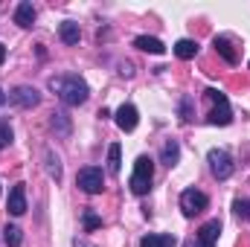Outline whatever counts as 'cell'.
I'll return each mask as SVG.
<instances>
[{
  "instance_id": "6da1fadb",
  "label": "cell",
  "mask_w": 250,
  "mask_h": 247,
  "mask_svg": "<svg viewBox=\"0 0 250 247\" xmlns=\"http://www.w3.org/2000/svg\"><path fill=\"white\" fill-rule=\"evenodd\" d=\"M50 90L59 93V99H62L67 108H79V105H84L87 96H90L87 82L79 79V76H73V73H67V76H53V79H50Z\"/></svg>"
},
{
  "instance_id": "7a4b0ae2",
  "label": "cell",
  "mask_w": 250,
  "mask_h": 247,
  "mask_svg": "<svg viewBox=\"0 0 250 247\" xmlns=\"http://www.w3.org/2000/svg\"><path fill=\"white\" fill-rule=\"evenodd\" d=\"M151 184H154V160L146 157V154H140L134 160V172L128 178V186H131L134 195H148L151 192Z\"/></svg>"
},
{
  "instance_id": "3957f363",
  "label": "cell",
  "mask_w": 250,
  "mask_h": 247,
  "mask_svg": "<svg viewBox=\"0 0 250 247\" xmlns=\"http://www.w3.org/2000/svg\"><path fill=\"white\" fill-rule=\"evenodd\" d=\"M207 99L212 102V108H209V114H207V123H209V125H221V128L233 123V108H230L227 93H221V90L209 87V90H207Z\"/></svg>"
},
{
  "instance_id": "277c9868",
  "label": "cell",
  "mask_w": 250,
  "mask_h": 247,
  "mask_svg": "<svg viewBox=\"0 0 250 247\" xmlns=\"http://www.w3.org/2000/svg\"><path fill=\"white\" fill-rule=\"evenodd\" d=\"M207 163H209V172H212L215 181H230L233 172H236V163H233L227 148H209L207 151Z\"/></svg>"
},
{
  "instance_id": "5b68a950",
  "label": "cell",
  "mask_w": 250,
  "mask_h": 247,
  "mask_svg": "<svg viewBox=\"0 0 250 247\" xmlns=\"http://www.w3.org/2000/svg\"><path fill=\"white\" fill-rule=\"evenodd\" d=\"M76 186H79L84 195H99V192L105 189V175H102V169H99V166H84V169H79Z\"/></svg>"
},
{
  "instance_id": "8992f818",
  "label": "cell",
  "mask_w": 250,
  "mask_h": 247,
  "mask_svg": "<svg viewBox=\"0 0 250 247\" xmlns=\"http://www.w3.org/2000/svg\"><path fill=\"white\" fill-rule=\"evenodd\" d=\"M207 206H209L207 192H201V189H195V186H189V189H184V192H181V209H184V215H187V218L201 215Z\"/></svg>"
},
{
  "instance_id": "52a82bcc",
  "label": "cell",
  "mask_w": 250,
  "mask_h": 247,
  "mask_svg": "<svg viewBox=\"0 0 250 247\" xmlns=\"http://www.w3.org/2000/svg\"><path fill=\"white\" fill-rule=\"evenodd\" d=\"M218 236H221V221H218V218H209V221L195 233V239H189L184 247H215Z\"/></svg>"
},
{
  "instance_id": "ba28073f",
  "label": "cell",
  "mask_w": 250,
  "mask_h": 247,
  "mask_svg": "<svg viewBox=\"0 0 250 247\" xmlns=\"http://www.w3.org/2000/svg\"><path fill=\"white\" fill-rule=\"evenodd\" d=\"M9 102L18 105V108H23V111H29V108H35V105L41 102V93H38L32 84H18V87L9 93Z\"/></svg>"
},
{
  "instance_id": "9c48e42d",
  "label": "cell",
  "mask_w": 250,
  "mask_h": 247,
  "mask_svg": "<svg viewBox=\"0 0 250 247\" xmlns=\"http://www.w3.org/2000/svg\"><path fill=\"white\" fill-rule=\"evenodd\" d=\"M114 120H117V125H120V131L131 134V131L137 128V123H140V114H137V108H134L131 102H125V105H120V108H117Z\"/></svg>"
},
{
  "instance_id": "30bf717a",
  "label": "cell",
  "mask_w": 250,
  "mask_h": 247,
  "mask_svg": "<svg viewBox=\"0 0 250 247\" xmlns=\"http://www.w3.org/2000/svg\"><path fill=\"white\" fill-rule=\"evenodd\" d=\"M9 212L12 215H23L26 212V186L23 184H15L12 186V192H9Z\"/></svg>"
},
{
  "instance_id": "8fae6325",
  "label": "cell",
  "mask_w": 250,
  "mask_h": 247,
  "mask_svg": "<svg viewBox=\"0 0 250 247\" xmlns=\"http://www.w3.org/2000/svg\"><path fill=\"white\" fill-rule=\"evenodd\" d=\"M212 47H215V53H218V56H221L227 64H233V67L239 64V53L233 50L230 38H224V35H215V38H212Z\"/></svg>"
},
{
  "instance_id": "7c38bea8",
  "label": "cell",
  "mask_w": 250,
  "mask_h": 247,
  "mask_svg": "<svg viewBox=\"0 0 250 247\" xmlns=\"http://www.w3.org/2000/svg\"><path fill=\"white\" fill-rule=\"evenodd\" d=\"M134 47L143 50V53H151V56H163L166 53V44L160 38H151V35H137L134 38Z\"/></svg>"
},
{
  "instance_id": "4fadbf2b",
  "label": "cell",
  "mask_w": 250,
  "mask_h": 247,
  "mask_svg": "<svg viewBox=\"0 0 250 247\" xmlns=\"http://www.w3.org/2000/svg\"><path fill=\"white\" fill-rule=\"evenodd\" d=\"M178 160H181V143L169 137V140L163 143V148H160V163L172 169V166H178Z\"/></svg>"
},
{
  "instance_id": "5bb4252c",
  "label": "cell",
  "mask_w": 250,
  "mask_h": 247,
  "mask_svg": "<svg viewBox=\"0 0 250 247\" xmlns=\"http://www.w3.org/2000/svg\"><path fill=\"white\" fill-rule=\"evenodd\" d=\"M140 247H178V239L172 233H148L140 239Z\"/></svg>"
},
{
  "instance_id": "9a60e30c",
  "label": "cell",
  "mask_w": 250,
  "mask_h": 247,
  "mask_svg": "<svg viewBox=\"0 0 250 247\" xmlns=\"http://www.w3.org/2000/svg\"><path fill=\"white\" fill-rule=\"evenodd\" d=\"M15 23L18 26H32L35 23V6L32 3H18V9H15Z\"/></svg>"
},
{
  "instance_id": "2e32d148",
  "label": "cell",
  "mask_w": 250,
  "mask_h": 247,
  "mask_svg": "<svg viewBox=\"0 0 250 247\" xmlns=\"http://www.w3.org/2000/svg\"><path fill=\"white\" fill-rule=\"evenodd\" d=\"M59 35H62V41L67 44V47H76V44H79V38H82V29H79V23L64 21L62 26H59Z\"/></svg>"
},
{
  "instance_id": "e0dca14e",
  "label": "cell",
  "mask_w": 250,
  "mask_h": 247,
  "mask_svg": "<svg viewBox=\"0 0 250 247\" xmlns=\"http://www.w3.org/2000/svg\"><path fill=\"white\" fill-rule=\"evenodd\" d=\"M175 56L184 59V62L195 59V56H198V41H192V38H181V41L175 44Z\"/></svg>"
},
{
  "instance_id": "ac0fdd59",
  "label": "cell",
  "mask_w": 250,
  "mask_h": 247,
  "mask_svg": "<svg viewBox=\"0 0 250 247\" xmlns=\"http://www.w3.org/2000/svg\"><path fill=\"white\" fill-rule=\"evenodd\" d=\"M3 242L9 247H23V233H21V227H18V224H6V227H3Z\"/></svg>"
},
{
  "instance_id": "d6986e66",
  "label": "cell",
  "mask_w": 250,
  "mask_h": 247,
  "mask_svg": "<svg viewBox=\"0 0 250 247\" xmlns=\"http://www.w3.org/2000/svg\"><path fill=\"white\" fill-rule=\"evenodd\" d=\"M123 148H120V143H111L108 145V169H111V175H120V169H123Z\"/></svg>"
},
{
  "instance_id": "ffe728a7",
  "label": "cell",
  "mask_w": 250,
  "mask_h": 247,
  "mask_svg": "<svg viewBox=\"0 0 250 247\" xmlns=\"http://www.w3.org/2000/svg\"><path fill=\"white\" fill-rule=\"evenodd\" d=\"M50 125H53V131L59 134V137H70V131H73V125H70V120H67V114H53V120H50Z\"/></svg>"
},
{
  "instance_id": "44dd1931",
  "label": "cell",
  "mask_w": 250,
  "mask_h": 247,
  "mask_svg": "<svg viewBox=\"0 0 250 247\" xmlns=\"http://www.w3.org/2000/svg\"><path fill=\"white\" fill-rule=\"evenodd\" d=\"M233 215L250 224V198H236L233 201Z\"/></svg>"
},
{
  "instance_id": "7402d4cb",
  "label": "cell",
  "mask_w": 250,
  "mask_h": 247,
  "mask_svg": "<svg viewBox=\"0 0 250 247\" xmlns=\"http://www.w3.org/2000/svg\"><path fill=\"white\" fill-rule=\"evenodd\" d=\"M192 105H195V102H192V96L184 93V96H181V102H178V111H181V120H184V123H192V120H195Z\"/></svg>"
},
{
  "instance_id": "603a6c76",
  "label": "cell",
  "mask_w": 250,
  "mask_h": 247,
  "mask_svg": "<svg viewBox=\"0 0 250 247\" xmlns=\"http://www.w3.org/2000/svg\"><path fill=\"white\" fill-rule=\"evenodd\" d=\"M47 175H50L53 181H62V160H59V154H53V151H47Z\"/></svg>"
},
{
  "instance_id": "cb8c5ba5",
  "label": "cell",
  "mask_w": 250,
  "mask_h": 247,
  "mask_svg": "<svg viewBox=\"0 0 250 247\" xmlns=\"http://www.w3.org/2000/svg\"><path fill=\"white\" fill-rule=\"evenodd\" d=\"M12 137H15V134H12V125H9V120H0V151L12 145Z\"/></svg>"
},
{
  "instance_id": "d4e9b609",
  "label": "cell",
  "mask_w": 250,
  "mask_h": 247,
  "mask_svg": "<svg viewBox=\"0 0 250 247\" xmlns=\"http://www.w3.org/2000/svg\"><path fill=\"white\" fill-rule=\"evenodd\" d=\"M82 224H84V230L90 233V230H96V227H102V218L93 212V209H84V215H82Z\"/></svg>"
},
{
  "instance_id": "484cf974",
  "label": "cell",
  "mask_w": 250,
  "mask_h": 247,
  "mask_svg": "<svg viewBox=\"0 0 250 247\" xmlns=\"http://www.w3.org/2000/svg\"><path fill=\"white\" fill-rule=\"evenodd\" d=\"M120 73H123L125 79H131V76H134V67H131V64L125 62V64H120Z\"/></svg>"
},
{
  "instance_id": "4316f807",
  "label": "cell",
  "mask_w": 250,
  "mask_h": 247,
  "mask_svg": "<svg viewBox=\"0 0 250 247\" xmlns=\"http://www.w3.org/2000/svg\"><path fill=\"white\" fill-rule=\"evenodd\" d=\"M73 247H90V245H84L82 239H73Z\"/></svg>"
},
{
  "instance_id": "83f0119b",
  "label": "cell",
  "mask_w": 250,
  "mask_h": 247,
  "mask_svg": "<svg viewBox=\"0 0 250 247\" xmlns=\"http://www.w3.org/2000/svg\"><path fill=\"white\" fill-rule=\"evenodd\" d=\"M6 62V47H3V44H0V64Z\"/></svg>"
},
{
  "instance_id": "f1b7e54d",
  "label": "cell",
  "mask_w": 250,
  "mask_h": 247,
  "mask_svg": "<svg viewBox=\"0 0 250 247\" xmlns=\"http://www.w3.org/2000/svg\"><path fill=\"white\" fill-rule=\"evenodd\" d=\"M3 102H6V93H3V90H0V105H3Z\"/></svg>"
}]
</instances>
